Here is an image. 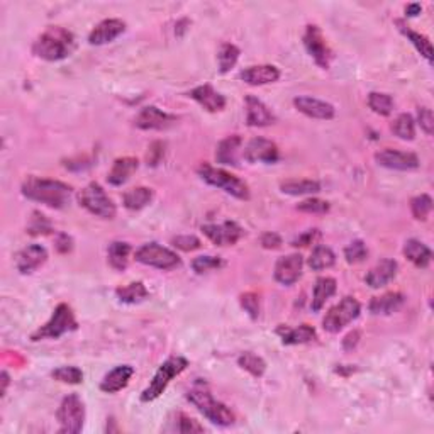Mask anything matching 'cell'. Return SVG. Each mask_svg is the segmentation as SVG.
I'll return each mask as SVG.
<instances>
[{"mask_svg": "<svg viewBox=\"0 0 434 434\" xmlns=\"http://www.w3.org/2000/svg\"><path fill=\"white\" fill-rule=\"evenodd\" d=\"M21 192L29 201L45 204L51 209H65L72 201V187L60 180L28 177L21 185Z\"/></svg>", "mask_w": 434, "mask_h": 434, "instance_id": "obj_1", "label": "cell"}, {"mask_svg": "<svg viewBox=\"0 0 434 434\" xmlns=\"http://www.w3.org/2000/svg\"><path fill=\"white\" fill-rule=\"evenodd\" d=\"M77 48L75 36L62 26H51L33 45V53L45 62H62L68 58Z\"/></svg>", "mask_w": 434, "mask_h": 434, "instance_id": "obj_2", "label": "cell"}, {"mask_svg": "<svg viewBox=\"0 0 434 434\" xmlns=\"http://www.w3.org/2000/svg\"><path fill=\"white\" fill-rule=\"evenodd\" d=\"M187 401L194 404L197 407V411L204 414V418L211 421L216 426H231L234 423V414L228 406L223 402L216 401L214 396L211 394L209 385L207 382L197 380L194 382V385L187 392Z\"/></svg>", "mask_w": 434, "mask_h": 434, "instance_id": "obj_3", "label": "cell"}, {"mask_svg": "<svg viewBox=\"0 0 434 434\" xmlns=\"http://www.w3.org/2000/svg\"><path fill=\"white\" fill-rule=\"evenodd\" d=\"M199 177L212 187L224 190L226 194L233 195V197L240 199V201H250V187L245 180H241L240 177L233 175V173L226 172L224 168L212 167L209 163H202L197 168Z\"/></svg>", "mask_w": 434, "mask_h": 434, "instance_id": "obj_4", "label": "cell"}, {"mask_svg": "<svg viewBox=\"0 0 434 434\" xmlns=\"http://www.w3.org/2000/svg\"><path fill=\"white\" fill-rule=\"evenodd\" d=\"M189 367V360L184 357H170L167 362L160 365V368L156 370L153 380L150 382V385L143 390L141 401L143 402H153L158 399L162 394L167 390L170 382L179 377L182 372L187 370Z\"/></svg>", "mask_w": 434, "mask_h": 434, "instance_id": "obj_5", "label": "cell"}, {"mask_svg": "<svg viewBox=\"0 0 434 434\" xmlns=\"http://www.w3.org/2000/svg\"><path fill=\"white\" fill-rule=\"evenodd\" d=\"M77 328L78 324L72 307L68 306V304H58L53 316H51V319L48 321L45 326H41L36 333H33L31 340L33 341L58 340V338H62L63 334L75 331Z\"/></svg>", "mask_w": 434, "mask_h": 434, "instance_id": "obj_6", "label": "cell"}, {"mask_svg": "<svg viewBox=\"0 0 434 434\" xmlns=\"http://www.w3.org/2000/svg\"><path fill=\"white\" fill-rule=\"evenodd\" d=\"M78 202L85 211H89L95 217H101V219L111 221L117 214L116 204L112 202V199L97 182L89 184L78 194Z\"/></svg>", "mask_w": 434, "mask_h": 434, "instance_id": "obj_7", "label": "cell"}, {"mask_svg": "<svg viewBox=\"0 0 434 434\" xmlns=\"http://www.w3.org/2000/svg\"><path fill=\"white\" fill-rule=\"evenodd\" d=\"M134 258H136V262L146 265V267L158 268V270L163 272L175 270L182 263L180 256L175 251L165 248V246L158 245V243H146V245H143L141 248L136 250Z\"/></svg>", "mask_w": 434, "mask_h": 434, "instance_id": "obj_8", "label": "cell"}, {"mask_svg": "<svg viewBox=\"0 0 434 434\" xmlns=\"http://www.w3.org/2000/svg\"><path fill=\"white\" fill-rule=\"evenodd\" d=\"M360 312H362V304H360L357 299L355 297L341 299L336 306H333L331 309L326 312L323 319L324 331L331 334L340 333L343 328H346V326L360 318Z\"/></svg>", "mask_w": 434, "mask_h": 434, "instance_id": "obj_9", "label": "cell"}, {"mask_svg": "<svg viewBox=\"0 0 434 434\" xmlns=\"http://www.w3.org/2000/svg\"><path fill=\"white\" fill-rule=\"evenodd\" d=\"M56 418L60 423V433L78 434L85 424V404L77 394H70L60 404Z\"/></svg>", "mask_w": 434, "mask_h": 434, "instance_id": "obj_10", "label": "cell"}, {"mask_svg": "<svg viewBox=\"0 0 434 434\" xmlns=\"http://www.w3.org/2000/svg\"><path fill=\"white\" fill-rule=\"evenodd\" d=\"M304 46H306L307 53L312 56V60H314L323 70H328L333 60V51L331 48L328 46V43H326L323 33H321L318 26H307L306 33H304Z\"/></svg>", "mask_w": 434, "mask_h": 434, "instance_id": "obj_11", "label": "cell"}, {"mask_svg": "<svg viewBox=\"0 0 434 434\" xmlns=\"http://www.w3.org/2000/svg\"><path fill=\"white\" fill-rule=\"evenodd\" d=\"M202 233L216 246H233L245 236V229L234 221H224L221 224H204Z\"/></svg>", "mask_w": 434, "mask_h": 434, "instance_id": "obj_12", "label": "cell"}, {"mask_svg": "<svg viewBox=\"0 0 434 434\" xmlns=\"http://www.w3.org/2000/svg\"><path fill=\"white\" fill-rule=\"evenodd\" d=\"M375 162L380 167L389 168V170H399V172H411L418 170L419 168V158L418 155L407 153V151H399V150H382L375 155Z\"/></svg>", "mask_w": 434, "mask_h": 434, "instance_id": "obj_13", "label": "cell"}, {"mask_svg": "<svg viewBox=\"0 0 434 434\" xmlns=\"http://www.w3.org/2000/svg\"><path fill=\"white\" fill-rule=\"evenodd\" d=\"M177 123V117L163 112L156 106H146L140 111V114L134 119V126L143 131H162L168 129L172 124Z\"/></svg>", "mask_w": 434, "mask_h": 434, "instance_id": "obj_14", "label": "cell"}, {"mask_svg": "<svg viewBox=\"0 0 434 434\" xmlns=\"http://www.w3.org/2000/svg\"><path fill=\"white\" fill-rule=\"evenodd\" d=\"M243 156L248 163H277L280 158L279 146L275 143L267 140V138H253L248 145H246Z\"/></svg>", "mask_w": 434, "mask_h": 434, "instance_id": "obj_15", "label": "cell"}, {"mask_svg": "<svg viewBox=\"0 0 434 434\" xmlns=\"http://www.w3.org/2000/svg\"><path fill=\"white\" fill-rule=\"evenodd\" d=\"M302 268H304V258L299 253H292L287 256H282L277 260L275 263V280L279 284L290 287V285L297 284L299 279L302 277Z\"/></svg>", "mask_w": 434, "mask_h": 434, "instance_id": "obj_16", "label": "cell"}, {"mask_svg": "<svg viewBox=\"0 0 434 434\" xmlns=\"http://www.w3.org/2000/svg\"><path fill=\"white\" fill-rule=\"evenodd\" d=\"M245 108L246 123H248L251 128H267V126H272L277 121L272 108L263 101H260L258 97H255V95H246Z\"/></svg>", "mask_w": 434, "mask_h": 434, "instance_id": "obj_17", "label": "cell"}, {"mask_svg": "<svg viewBox=\"0 0 434 434\" xmlns=\"http://www.w3.org/2000/svg\"><path fill=\"white\" fill-rule=\"evenodd\" d=\"M48 260V250L41 245H28L19 251L16 256V267L23 275H29V273L36 272L41 268Z\"/></svg>", "mask_w": 434, "mask_h": 434, "instance_id": "obj_18", "label": "cell"}, {"mask_svg": "<svg viewBox=\"0 0 434 434\" xmlns=\"http://www.w3.org/2000/svg\"><path fill=\"white\" fill-rule=\"evenodd\" d=\"M294 106L299 112H302V114L307 117H312V119L329 121L336 116V108H334L333 104L321 101V99L316 97H307V95L295 97Z\"/></svg>", "mask_w": 434, "mask_h": 434, "instance_id": "obj_19", "label": "cell"}, {"mask_svg": "<svg viewBox=\"0 0 434 434\" xmlns=\"http://www.w3.org/2000/svg\"><path fill=\"white\" fill-rule=\"evenodd\" d=\"M126 31V23L121 19H106L99 23L92 29L89 36V43L92 46H102L112 43Z\"/></svg>", "mask_w": 434, "mask_h": 434, "instance_id": "obj_20", "label": "cell"}, {"mask_svg": "<svg viewBox=\"0 0 434 434\" xmlns=\"http://www.w3.org/2000/svg\"><path fill=\"white\" fill-rule=\"evenodd\" d=\"M397 270H399V265L396 260L385 258V260H382V262L377 263L375 267H373L372 270L367 273L365 282H367L368 287L382 289L396 279Z\"/></svg>", "mask_w": 434, "mask_h": 434, "instance_id": "obj_21", "label": "cell"}, {"mask_svg": "<svg viewBox=\"0 0 434 434\" xmlns=\"http://www.w3.org/2000/svg\"><path fill=\"white\" fill-rule=\"evenodd\" d=\"M243 146V138L240 134L224 138L216 148V162L226 167H240V153Z\"/></svg>", "mask_w": 434, "mask_h": 434, "instance_id": "obj_22", "label": "cell"}, {"mask_svg": "<svg viewBox=\"0 0 434 434\" xmlns=\"http://www.w3.org/2000/svg\"><path fill=\"white\" fill-rule=\"evenodd\" d=\"M240 78L245 84L260 87V85H268L275 84L280 78V70L273 65H255V67L245 68L240 73Z\"/></svg>", "mask_w": 434, "mask_h": 434, "instance_id": "obj_23", "label": "cell"}, {"mask_svg": "<svg viewBox=\"0 0 434 434\" xmlns=\"http://www.w3.org/2000/svg\"><path fill=\"white\" fill-rule=\"evenodd\" d=\"M190 97L194 99L199 106L206 108L207 112H221L226 107V97L219 94L212 85H199L190 92Z\"/></svg>", "mask_w": 434, "mask_h": 434, "instance_id": "obj_24", "label": "cell"}, {"mask_svg": "<svg viewBox=\"0 0 434 434\" xmlns=\"http://www.w3.org/2000/svg\"><path fill=\"white\" fill-rule=\"evenodd\" d=\"M134 368L131 365H119L111 370L101 382V390L106 394H117L128 387L129 380L133 379Z\"/></svg>", "mask_w": 434, "mask_h": 434, "instance_id": "obj_25", "label": "cell"}, {"mask_svg": "<svg viewBox=\"0 0 434 434\" xmlns=\"http://www.w3.org/2000/svg\"><path fill=\"white\" fill-rule=\"evenodd\" d=\"M277 334L284 345L295 346V345H306V343L314 341L318 338L316 329L309 324H301L297 328H289V326H279L277 328Z\"/></svg>", "mask_w": 434, "mask_h": 434, "instance_id": "obj_26", "label": "cell"}, {"mask_svg": "<svg viewBox=\"0 0 434 434\" xmlns=\"http://www.w3.org/2000/svg\"><path fill=\"white\" fill-rule=\"evenodd\" d=\"M140 162L134 156H123V158H117L114 165H112L111 172L107 173V182L111 185L119 187L131 179V175L138 170Z\"/></svg>", "mask_w": 434, "mask_h": 434, "instance_id": "obj_27", "label": "cell"}, {"mask_svg": "<svg viewBox=\"0 0 434 434\" xmlns=\"http://www.w3.org/2000/svg\"><path fill=\"white\" fill-rule=\"evenodd\" d=\"M406 302V297L401 292H387L380 297H373L368 309L373 316H390L397 312Z\"/></svg>", "mask_w": 434, "mask_h": 434, "instance_id": "obj_28", "label": "cell"}, {"mask_svg": "<svg viewBox=\"0 0 434 434\" xmlns=\"http://www.w3.org/2000/svg\"><path fill=\"white\" fill-rule=\"evenodd\" d=\"M338 284L333 277H321V279L316 280L314 285V292H312V302H311V309L312 312H319L326 306V302L336 294Z\"/></svg>", "mask_w": 434, "mask_h": 434, "instance_id": "obj_29", "label": "cell"}, {"mask_svg": "<svg viewBox=\"0 0 434 434\" xmlns=\"http://www.w3.org/2000/svg\"><path fill=\"white\" fill-rule=\"evenodd\" d=\"M404 256L418 268H428L433 260V251L419 240H407L404 245Z\"/></svg>", "mask_w": 434, "mask_h": 434, "instance_id": "obj_30", "label": "cell"}, {"mask_svg": "<svg viewBox=\"0 0 434 434\" xmlns=\"http://www.w3.org/2000/svg\"><path fill=\"white\" fill-rule=\"evenodd\" d=\"M153 190L148 189V187H134V189H129L128 192H124L123 202L126 209L141 211L153 202Z\"/></svg>", "mask_w": 434, "mask_h": 434, "instance_id": "obj_31", "label": "cell"}, {"mask_svg": "<svg viewBox=\"0 0 434 434\" xmlns=\"http://www.w3.org/2000/svg\"><path fill=\"white\" fill-rule=\"evenodd\" d=\"M129 253H131V245L126 241H114L108 245L107 258L108 265L117 272H124L129 265Z\"/></svg>", "mask_w": 434, "mask_h": 434, "instance_id": "obj_32", "label": "cell"}, {"mask_svg": "<svg viewBox=\"0 0 434 434\" xmlns=\"http://www.w3.org/2000/svg\"><path fill=\"white\" fill-rule=\"evenodd\" d=\"M396 24L399 26V31H401L404 36H406L409 41L412 43V46L418 50V53L421 56H424V58L428 60L429 63H433V48H431V41L424 36V34L412 31L409 26H406L402 23V21H396Z\"/></svg>", "mask_w": 434, "mask_h": 434, "instance_id": "obj_33", "label": "cell"}, {"mask_svg": "<svg viewBox=\"0 0 434 434\" xmlns=\"http://www.w3.org/2000/svg\"><path fill=\"white\" fill-rule=\"evenodd\" d=\"M336 263V255L329 246L318 245L309 256V268L314 272H323L333 268Z\"/></svg>", "mask_w": 434, "mask_h": 434, "instance_id": "obj_34", "label": "cell"}, {"mask_svg": "<svg viewBox=\"0 0 434 434\" xmlns=\"http://www.w3.org/2000/svg\"><path fill=\"white\" fill-rule=\"evenodd\" d=\"M280 190L287 195H312L321 192V184L318 180H285L280 184Z\"/></svg>", "mask_w": 434, "mask_h": 434, "instance_id": "obj_35", "label": "cell"}, {"mask_svg": "<svg viewBox=\"0 0 434 434\" xmlns=\"http://www.w3.org/2000/svg\"><path fill=\"white\" fill-rule=\"evenodd\" d=\"M116 297L124 304H140L150 297V292L143 282H133L116 290Z\"/></svg>", "mask_w": 434, "mask_h": 434, "instance_id": "obj_36", "label": "cell"}, {"mask_svg": "<svg viewBox=\"0 0 434 434\" xmlns=\"http://www.w3.org/2000/svg\"><path fill=\"white\" fill-rule=\"evenodd\" d=\"M390 129L392 133L396 134L397 138H401L404 141H412L416 138V121L411 114H401L396 117L392 124H390Z\"/></svg>", "mask_w": 434, "mask_h": 434, "instance_id": "obj_37", "label": "cell"}, {"mask_svg": "<svg viewBox=\"0 0 434 434\" xmlns=\"http://www.w3.org/2000/svg\"><path fill=\"white\" fill-rule=\"evenodd\" d=\"M238 60H240V48L231 45V43H224L219 48V53H217V63H219V72L228 73L236 67Z\"/></svg>", "mask_w": 434, "mask_h": 434, "instance_id": "obj_38", "label": "cell"}, {"mask_svg": "<svg viewBox=\"0 0 434 434\" xmlns=\"http://www.w3.org/2000/svg\"><path fill=\"white\" fill-rule=\"evenodd\" d=\"M238 365H240L243 370H246L253 377H256V379L263 377L265 372H267V362H265L262 357H258V355L251 353V351L243 353L241 357L238 358Z\"/></svg>", "mask_w": 434, "mask_h": 434, "instance_id": "obj_39", "label": "cell"}, {"mask_svg": "<svg viewBox=\"0 0 434 434\" xmlns=\"http://www.w3.org/2000/svg\"><path fill=\"white\" fill-rule=\"evenodd\" d=\"M368 107L372 108L375 114L387 117L394 112V99L389 94L372 92L368 95Z\"/></svg>", "mask_w": 434, "mask_h": 434, "instance_id": "obj_40", "label": "cell"}, {"mask_svg": "<svg viewBox=\"0 0 434 434\" xmlns=\"http://www.w3.org/2000/svg\"><path fill=\"white\" fill-rule=\"evenodd\" d=\"M433 211V199L428 194H421L411 201V212L416 221H426Z\"/></svg>", "mask_w": 434, "mask_h": 434, "instance_id": "obj_41", "label": "cell"}, {"mask_svg": "<svg viewBox=\"0 0 434 434\" xmlns=\"http://www.w3.org/2000/svg\"><path fill=\"white\" fill-rule=\"evenodd\" d=\"M51 377H53L55 380L68 385H78L84 382V372L78 367H60L53 370Z\"/></svg>", "mask_w": 434, "mask_h": 434, "instance_id": "obj_42", "label": "cell"}, {"mask_svg": "<svg viewBox=\"0 0 434 434\" xmlns=\"http://www.w3.org/2000/svg\"><path fill=\"white\" fill-rule=\"evenodd\" d=\"M368 248L362 240H355L345 248V258L350 265H358L367 260Z\"/></svg>", "mask_w": 434, "mask_h": 434, "instance_id": "obj_43", "label": "cell"}, {"mask_svg": "<svg viewBox=\"0 0 434 434\" xmlns=\"http://www.w3.org/2000/svg\"><path fill=\"white\" fill-rule=\"evenodd\" d=\"M223 260L219 258V256H211V255H204V256H197V258L192 262V268L195 273H199V275H202V273L212 272V270H219L221 267H223Z\"/></svg>", "mask_w": 434, "mask_h": 434, "instance_id": "obj_44", "label": "cell"}, {"mask_svg": "<svg viewBox=\"0 0 434 434\" xmlns=\"http://www.w3.org/2000/svg\"><path fill=\"white\" fill-rule=\"evenodd\" d=\"M51 231H53V228H51V223L48 221V217L41 214V212H33L31 221H29L28 224V233L31 234V236H41V234H50Z\"/></svg>", "mask_w": 434, "mask_h": 434, "instance_id": "obj_45", "label": "cell"}, {"mask_svg": "<svg viewBox=\"0 0 434 434\" xmlns=\"http://www.w3.org/2000/svg\"><path fill=\"white\" fill-rule=\"evenodd\" d=\"M297 211L306 212V214H326L329 212V204L326 201H321V199H306L297 206Z\"/></svg>", "mask_w": 434, "mask_h": 434, "instance_id": "obj_46", "label": "cell"}, {"mask_svg": "<svg viewBox=\"0 0 434 434\" xmlns=\"http://www.w3.org/2000/svg\"><path fill=\"white\" fill-rule=\"evenodd\" d=\"M240 302H241V307L245 309V312H248V316L251 319H258V316H260V297H258V294H255V292L241 294Z\"/></svg>", "mask_w": 434, "mask_h": 434, "instance_id": "obj_47", "label": "cell"}, {"mask_svg": "<svg viewBox=\"0 0 434 434\" xmlns=\"http://www.w3.org/2000/svg\"><path fill=\"white\" fill-rule=\"evenodd\" d=\"M172 245L175 246V248L185 251V253H189V251H195V250L201 248L202 243L197 236H192V234H184V236L173 238Z\"/></svg>", "mask_w": 434, "mask_h": 434, "instance_id": "obj_48", "label": "cell"}, {"mask_svg": "<svg viewBox=\"0 0 434 434\" xmlns=\"http://www.w3.org/2000/svg\"><path fill=\"white\" fill-rule=\"evenodd\" d=\"M418 123L421 126V129H423L428 136H431L434 131V116H433L431 108H428V107L418 108Z\"/></svg>", "mask_w": 434, "mask_h": 434, "instance_id": "obj_49", "label": "cell"}, {"mask_svg": "<svg viewBox=\"0 0 434 434\" xmlns=\"http://www.w3.org/2000/svg\"><path fill=\"white\" fill-rule=\"evenodd\" d=\"M319 238H321L319 229H309V231L302 233L301 236L295 238V240L292 241V246H295V248H307V246L314 245Z\"/></svg>", "mask_w": 434, "mask_h": 434, "instance_id": "obj_50", "label": "cell"}, {"mask_svg": "<svg viewBox=\"0 0 434 434\" xmlns=\"http://www.w3.org/2000/svg\"><path fill=\"white\" fill-rule=\"evenodd\" d=\"M179 431H180L182 434L204 433V426H202V424H199V421H195V419H192V418H189V416H185V414H180Z\"/></svg>", "mask_w": 434, "mask_h": 434, "instance_id": "obj_51", "label": "cell"}, {"mask_svg": "<svg viewBox=\"0 0 434 434\" xmlns=\"http://www.w3.org/2000/svg\"><path fill=\"white\" fill-rule=\"evenodd\" d=\"M163 155H165V145L160 141H155L153 145L150 146V150H148V156H146L148 165H151V167H156V165L162 162Z\"/></svg>", "mask_w": 434, "mask_h": 434, "instance_id": "obj_52", "label": "cell"}, {"mask_svg": "<svg viewBox=\"0 0 434 434\" xmlns=\"http://www.w3.org/2000/svg\"><path fill=\"white\" fill-rule=\"evenodd\" d=\"M260 243H262V246L265 250H279L280 246L284 245L280 234H277V233H265Z\"/></svg>", "mask_w": 434, "mask_h": 434, "instance_id": "obj_53", "label": "cell"}, {"mask_svg": "<svg viewBox=\"0 0 434 434\" xmlns=\"http://www.w3.org/2000/svg\"><path fill=\"white\" fill-rule=\"evenodd\" d=\"M56 250H58V253H70V251L73 250V240L68 234H58V238H56V243H55Z\"/></svg>", "mask_w": 434, "mask_h": 434, "instance_id": "obj_54", "label": "cell"}, {"mask_svg": "<svg viewBox=\"0 0 434 434\" xmlns=\"http://www.w3.org/2000/svg\"><path fill=\"white\" fill-rule=\"evenodd\" d=\"M358 343H360V331H351L346 334V338L343 340V348L346 351H351L353 348H357Z\"/></svg>", "mask_w": 434, "mask_h": 434, "instance_id": "obj_55", "label": "cell"}, {"mask_svg": "<svg viewBox=\"0 0 434 434\" xmlns=\"http://www.w3.org/2000/svg\"><path fill=\"white\" fill-rule=\"evenodd\" d=\"M421 12H423V7H421V4H409V6L406 7V16L407 17H416V16H419Z\"/></svg>", "mask_w": 434, "mask_h": 434, "instance_id": "obj_56", "label": "cell"}, {"mask_svg": "<svg viewBox=\"0 0 434 434\" xmlns=\"http://www.w3.org/2000/svg\"><path fill=\"white\" fill-rule=\"evenodd\" d=\"M9 384H11V377H9L7 372H2V390H0V392H2V397L7 394Z\"/></svg>", "mask_w": 434, "mask_h": 434, "instance_id": "obj_57", "label": "cell"}]
</instances>
